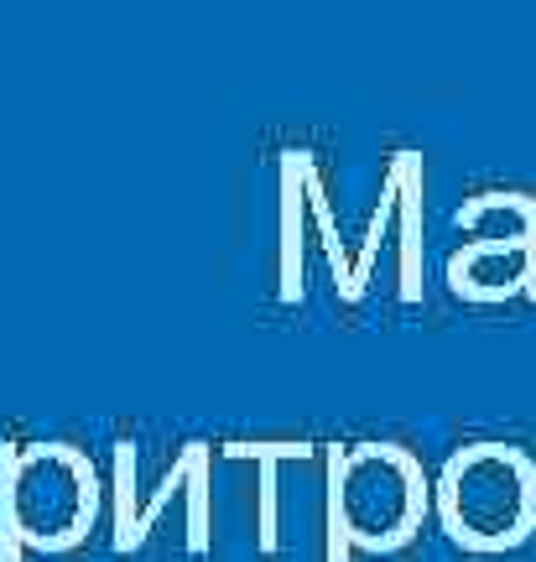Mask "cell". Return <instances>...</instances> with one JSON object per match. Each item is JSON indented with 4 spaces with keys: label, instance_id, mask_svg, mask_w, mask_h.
Instances as JSON below:
<instances>
[{
    "label": "cell",
    "instance_id": "3957f363",
    "mask_svg": "<svg viewBox=\"0 0 536 562\" xmlns=\"http://www.w3.org/2000/svg\"><path fill=\"white\" fill-rule=\"evenodd\" d=\"M338 510L344 531L359 547H397L422 516V480L412 459H401L397 448L365 442L338 469Z\"/></svg>",
    "mask_w": 536,
    "mask_h": 562
},
{
    "label": "cell",
    "instance_id": "6da1fadb",
    "mask_svg": "<svg viewBox=\"0 0 536 562\" xmlns=\"http://www.w3.org/2000/svg\"><path fill=\"white\" fill-rule=\"evenodd\" d=\"M437 510L464 547H516L536 521V480L526 459L495 442L464 448L437 480Z\"/></svg>",
    "mask_w": 536,
    "mask_h": 562
},
{
    "label": "cell",
    "instance_id": "7a4b0ae2",
    "mask_svg": "<svg viewBox=\"0 0 536 562\" xmlns=\"http://www.w3.org/2000/svg\"><path fill=\"white\" fill-rule=\"evenodd\" d=\"M11 526L32 547H68L94 516V480L68 448H26L5 484Z\"/></svg>",
    "mask_w": 536,
    "mask_h": 562
}]
</instances>
